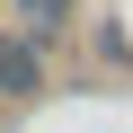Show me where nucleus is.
Here are the masks:
<instances>
[{"label":"nucleus","mask_w":133,"mask_h":133,"mask_svg":"<svg viewBox=\"0 0 133 133\" xmlns=\"http://www.w3.org/2000/svg\"><path fill=\"white\" fill-rule=\"evenodd\" d=\"M0 98H44V44L0 27Z\"/></svg>","instance_id":"obj_1"},{"label":"nucleus","mask_w":133,"mask_h":133,"mask_svg":"<svg viewBox=\"0 0 133 133\" xmlns=\"http://www.w3.org/2000/svg\"><path fill=\"white\" fill-rule=\"evenodd\" d=\"M9 9H18V36L27 44H62V36H71V0H9Z\"/></svg>","instance_id":"obj_2"}]
</instances>
